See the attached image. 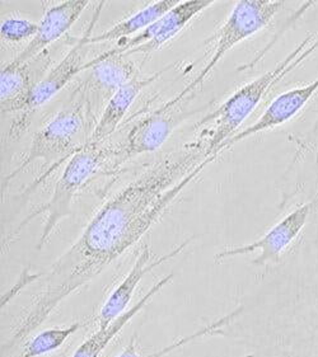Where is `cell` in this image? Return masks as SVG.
Returning a JSON list of instances; mask_svg holds the SVG:
<instances>
[{
  "mask_svg": "<svg viewBox=\"0 0 318 357\" xmlns=\"http://www.w3.org/2000/svg\"><path fill=\"white\" fill-rule=\"evenodd\" d=\"M84 70H89L87 78L82 82L87 100L88 122L89 128L93 125L94 129L97 119H100V109L105 108L120 86L137 78L139 69L132 60L107 51L87 63Z\"/></svg>",
  "mask_w": 318,
  "mask_h": 357,
  "instance_id": "ba28073f",
  "label": "cell"
},
{
  "mask_svg": "<svg viewBox=\"0 0 318 357\" xmlns=\"http://www.w3.org/2000/svg\"><path fill=\"white\" fill-rule=\"evenodd\" d=\"M171 68L172 65L167 66L159 72L152 73L151 75H144V77L137 75V78L131 79L130 82L120 86L115 93L112 94V97L106 103L105 108L102 109L100 119L88 137L87 143L101 144V145L106 143L109 136L119 129L123 117L129 112L137 96Z\"/></svg>",
  "mask_w": 318,
  "mask_h": 357,
  "instance_id": "5bb4252c",
  "label": "cell"
},
{
  "mask_svg": "<svg viewBox=\"0 0 318 357\" xmlns=\"http://www.w3.org/2000/svg\"><path fill=\"white\" fill-rule=\"evenodd\" d=\"M243 357H253V355H247V356H243Z\"/></svg>",
  "mask_w": 318,
  "mask_h": 357,
  "instance_id": "7402d4cb",
  "label": "cell"
},
{
  "mask_svg": "<svg viewBox=\"0 0 318 357\" xmlns=\"http://www.w3.org/2000/svg\"><path fill=\"white\" fill-rule=\"evenodd\" d=\"M111 148L105 144L87 143L82 146L72 158H69L64 171L59 177L50 199L43 206L35 210L15 231V236L21 231L32 219L38 215H45L44 228L36 244V250H43L59 224L72 214L73 201L82 187L93 177L98 169L109 163Z\"/></svg>",
  "mask_w": 318,
  "mask_h": 357,
  "instance_id": "277c9868",
  "label": "cell"
},
{
  "mask_svg": "<svg viewBox=\"0 0 318 357\" xmlns=\"http://www.w3.org/2000/svg\"><path fill=\"white\" fill-rule=\"evenodd\" d=\"M177 3L179 0H159V1H154L152 4H148L135 15H131L123 21L117 22L111 29L103 31L101 35L92 37L91 45L123 40L126 37L135 35L137 32H143L162 15L169 12Z\"/></svg>",
  "mask_w": 318,
  "mask_h": 357,
  "instance_id": "2e32d148",
  "label": "cell"
},
{
  "mask_svg": "<svg viewBox=\"0 0 318 357\" xmlns=\"http://www.w3.org/2000/svg\"><path fill=\"white\" fill-rule=\"evenodd\" d=\"M217 158L203 144L186 145L153 162L94 214L78 239L43 273V287L31 301L7 349L41 327L59 305L93 281L139 243L174 206L183 191Z\"/></svg>",
  "mask_w": 318,
  "mask_h": 357,
  "instance_id": "6da1fadb",
  "label": "cell"
},
{
  "mask_svg": "<svg viewBox=\"0 0 318 357\" xmlns=\"http://www.w3.org/2000/svg\"><path fill=\"white\" fill-rule=\"evenodd\" d=\"M172 280H174L172 273L159 280L158 282L154 284L132 307H129L123 314L120 315L114 323H111L107 328L97 329L94 333L88 337L84 342L80 343L78 349L73 352L72 357H101L102 352L106 350L109 343L125 328V326L140 310H143L146 307V304L152 301L153 296H156Z\"/></svg>",
  "mask_w": 318,
  "mask_h": 357,
  "instance_id": "9a60e30c",
  "label": "cell"
},
{
  "mask_svg": "<svg viewBox=\"0 0 318 357\" xmlns=\"http://www.w3.org/2000/svg\"><path fill=\"white\" fill-rule=\"evenodd\" d=\"M31 63H20L13 59L3 66L0 75L1 108L22 100L36 84V73L29 66Z\"/></svg>",
  "mask_w": 318,
  "mask_h": 357,
  "instance_id": "e0dca14e",
  "label": "cell"
},
{
  "mask_svg": "<svg viewBox=\"0 0 318 357\" xmlns=\"http://www.w3.org/2000/svg\"><path fill=\"white\" fill-rule=\"evenodd\" d=\"M91 134L88 122L87 100L83 83L72 92L70 98L64 107L59 109L50 120L37 130L32 136L29 151L21 163L4 178V187L15 178L21 172L38 159L52 162L59 158L74 155L80 151V135L87 137Z\"/></svg>",
  "mask_w": 318,
  "mask_h": 357,
  "instance_id": "3957f363",
  "label": "cell"
},
{
  "mask_svg": "<svg viewBox=\"0 0 318 357\" xmlns=\"http://www.w3.org/2000/svg\"><path fill=\"white\" fill-rule=\"evenodd\" d=\"M38 32V23L23 18L20 15H10L1 22L0 35L8 45H17L23 41H31Z\"/></svg>",
  "mask_w": 318,
  "mask_h": 357,
  "instance_id": "ffe728a7",
  "label": "cell"
},
{
  "mask_svg": "<svg viewBox=\"0 0 318 357\" xmlns=\"http://www.w3.org/2000/svg\"><path fill=\"white\" fill-rule=\"evenodd\" d=\"M313 206L315 202H308L296 207V210L287 215L273 228L268 229L260 239L255 241L253 243L227 247L225 250L218 252L214 256V262L220 264L228 258L246 256L255 252H260L257 257L253 258V264L264 267L268 264H278L282 258V252L289 247L292 242L303 230Z\"/></svg>",
  "mask_w": 318,
  "mask_h": 357,
  "instance_id": "9c48e42d",
  "label": "cell"
},
{
  "mask_svg": "<svg viewBox=\"0 0 318 357\" xmlns=\"http://www.w3.org/2000/svg\"><path fill=\"white\" fill-rule=\"evenodd\" d=\"M213 4L214 1L211 0L179 1L169 12L162 15L148 29L137 33V36L125 40V43L109 51L111 54L123 55L125 57L135 54L151 55L163 47L174 36H177L196 15H200Z\"/></svg>",
  "mask_w": 318,
  "mask_h": 357,
  "instance_id": "30bf717a",
  "label": "cell"
},
{
  "mask_svg": "<svg viewBox=\"0 0 318 357\" xmlns=\"http://www.w3.org/2000/svg\"><path fill=\"white\" fill-rule=\"evenodd\" d=\"M317 50L318 37L311 33L271 70L238 88L217 109L206 114L199 122V126H209L208 140L203 144L206 157H219L225 144L237 134L241 125L253 114L268 91Z\"/></svg>",
  "mask_w": 318,
  "mask_h": 357,
  "instance_id": "7a4b0ae2",
  "label": "cell"
},
{
  "mask_svg": "<svg viewBox=\"0 0 318 357\" xmlns=\"http://www.w3.org/2000/svg\"><path fill=\"white\" fill-rule=\"evenodd\" d=\"M243 312V307H238L234 309L231 313L220 317L217 321L210 323L208 326H204L199 331H196L194 333L188 335V336L181 337L179 340H176L171 344H168L166 347H162L160 350L156 351L153 354H143L139 351V346H137V336H134L130 340V342L128 343V346L123 349L121 354H119L116 357H165L169 354H172L174 351L181 349L183 346H186L188 343L195 342L200 338L204 337L211 336V335H220L222 331L227 326L231 324L232 321H234L239 314Z\"/></svg>",
  "mask_w": 318,
  "mask_h": 357,
  "instance_id": "ac0fdd59",
  "label": "cell"
},
{
  "mask_svg": "<svg viewBox=\"0 0 318 357\" xmlns=\"http://www.w3.org/2000/svg\"><path fill=\"white\" fill-rule=\"evenodd\" d=\"M318 92V78L304 86L292 88L289 91L279 94L268 105V107L261 114L260 119L247 129L242 130L231 137L223 146V151L232 148L233 145L246 140L251 136L257 135L264 131L279 128L290 121L299 114L305 105L312 100V97Z\"/></svg>",
  "mask_w": 318,
  "mask_h": 357,
  "instance_id": "7c38bea8",
  "label": "cell"
},
{
  "mask_svg": "<svg viewBox=\"0 0 318 357\" xmlns=\"http://www.w3.org/2000/svg\"><path fill=\"white\" fill-rule=\"evenodd\" d=\"M41 278H43V273L38 275V273H32L31 270H24L22 272V275L20 276V280L9 289V291L3 294V296H1V307H6L8 303L12 301V299H15V296L21 293L26 286L35 282L36 280H40Z\"/></svg>",
  "mask_w": 318,
  "mask_h": 357,
  "instance_id": "44dd1931",
  "label": "cell"
},
{
  "mask_svg": "<svg viewBox=\"0 0 318 357\" xmlns=\"http://www.w3.org/2000/svg\"><path fill=\"white\" fill-rule=\"evenodd\" d=\"M195 238L196 236H190L181 244H179L176 248L169 250L166 255L159 256V257L153 256L151 245L148 242L143 244V247L137 253L130 271L128 272V275L123 278V281L116 286L115 290L109 294L107 301H105V304L102 305L100 314H98V328H107L111 323H114L120 315L123 314L129 309V304L134 296L139 282L144 279L149 272L158 268L159 266L171 261L172 258L180 256L182 252L192 243V241Z\"/></svg>",
  "mask_w": 318,
  "mask_h": 357,
  "instance_id": "8fae6325",
  "label": "cell"
},
{
  "mask_svg": "<svg viewBox=\"0 0 318 357\" xmlns=\"http://www.w3.org/2000/svg\"><path fill=\"white\" fill-rule=\"evenodd\" d=\"M89 6L88 0H68L46 9L38 23V32L15 60L29 63L46 52V47L64 36L80 20L84 9Z\"/></svg>",
  "mask_w": 318,
  "mask_h": 357,
  "instance_id": "4fadbf2b",
  "label": "cell"
},
{
  "mask_svg": "<svg viewBox=\"0 0 318 357\" xmlns=\"http://www.w3.org/2000/svg\"><path fill=\"white\" fill-rule=\"evenodd\" d=\"M191 100L192 96L174 105L165 102L152 114L135 122L123 142L111 149L109 165L112 167V171H116L139 155L158 151L182 122L199 111H203V108L190 109L188 105Z\"/></svg>",
  "mask_w": 318,
  "mask_h": 357,
  "instance_id": "52a82bcc",
  "label": "cell"
},
{
  "mask_svg": "<svg viewBox=\"0 0 318 357\" xmlns=\"http://www.w3.org/2000/svg\"><path fill=\"white\" fill-rule=\"evenodd\" d=\"M84 326L83 321H75L66 327H54L41 331L23 346L18 357H43L52 354L64 346V343Z\"/></svg>",
  "mask_w": 318,
  "mask_h": 357,
  "instance_id": "d6986e66",
  "label": "cell"
},
{
  "mask_svg": "<svg viewBox=\"0 0 318 357\" xmlns=\"http://www.w3.org/2000/svg\"><path fill=\"white\" fill-rule=\"evenodd\" d=\"M282 7L284 1L271 0H247L236 3L225 24L211 37L214 45L209 61L204 65L203 69L190 84L185 86L180 93L176 94L174 98L167 100V103H179L180 100L195 93L196 89L203 84L219 61L228 54V51L268 26V23Z\"/></svg>",
  "mask_w": 318,
  "mask_h": 357,
  "instance_id": "8992f818",
  "label": "cell"
},
{
  "mask_svg": "<svg viewBox=\"0 0 318 357\" xmlns=\"http://www.w3.org/2000/svg\"><path fill=\"white\" fill-rule=\"evenodd\" d=\"M105 6V1H101L96 6L93 15H91L87 27L83 31L80 40L74 43L72 49L66 52V56L63 57L58 64L54 65L43 78L38 79L36 84L32 86V89L22 100H17L7 107L1 108L3 114H18L8 134L10 137L17 139L22 135L23 131L27 129L29 121L37 109L45 106L56 94L60 93V91H63L64 86H68L77 74L84 72V66L87 64V49L91 46V38L93 37L92 33L94 27L101 17Z\"/></svg>",
  "mask_w": 318,
  "mask_h": 357,
  "instance_id": "5b68a950",
  "label": "cell"
}]
</instances>
